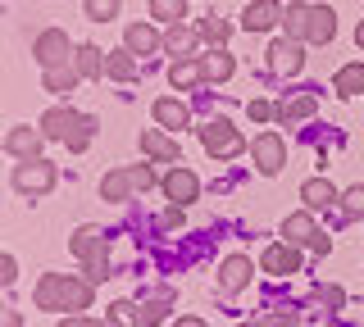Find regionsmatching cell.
<instances>
[{
	"mask_svg": "<svg viewBox=\"0 0 364 327\" xmlns=\"http://www.w3.org/2000/svg\"><path fill=\"white\" fill-rule=\"evenodd\" d=\"M200 60V69H205V82H228V77L237 73V60L228 55V46L223 50H210V55H196Z\"/></svg>",
	"mask_w": 364,
	"mask_h": 327,
	"instance_id": "7402d4cb",
	"label": "cell"
},
{
	"mask_svg": "<svg viewBox=\"0 0 364 327\" xmlns=\"http://www.w3.org/2000/svg\"><path fill=\"white\" fill-rule=\"evenodd\" d=\"M91 296H96V287L73 273H41L37 291H32L37 309H46V314H82V309H91Z\"/></svg>",
	"mask_w": 364,
	"mask_h": 327,
	"instance_id": "6da1fadb",
	"label": "cell"
},
{
	"mask_svg": "<svg viewBox=\"0 0 364 327\" xmlns=\"http://www.w3.org/2000/svg\"><path fill=\"white\" fill-rule=\"evenodd\" d=\"M128 177H132V187H136V191H151V187L164 182V177H159L151 164H128Z\"/></svg>",
	"mask_w": 364,
	"mask_h": 327,
	"instance_id": "d590c367",
	"label": "cell"
},
{
	"mask_svg": "<svg viewBox=\"0 0 364 327\" xmlns=\"http://www.w3.org/2000/svg\"><path fill=\"white\" fill-rule=\"evenodd\" d=\"M250 160H255V168L264 177L282 173V164H287V141H282L278 132H259V137L250 141Z\"/></svg>",
	"mask_w": 364,
	"mask_h": 327,
	"instance_id": "8992f818",
	"label": "cell"
},
{
	"mask_svg": "<svg viewBox=\"0 0 364 327\" xmlns=\"http://www.w3.org/2000/svg\"><path fill=\"white\" fill-rule=\"evenodd\" d=\"M68 250H73L77 264H96V259H109V232L96 228V223H82L73 236H68Z\"/></svg>",
	"mask_w": 364,
	"mask_h": 327,
	"instance_id": "5b68a950",
	"label": "cell"
},
{
	"mask_svg": "<svg viewBox=\"0 0 364 327\" xmlns=\"http://www.w3.org/2000/svg\"><path fill=\"white\" fill-rule=\"evenodd\" d=\"M60 327H109L105 318H87V314H64Z\"/></svg>",
	"mask_w": 364,
	"mask_h": 327,
	"instance_id": "60d3db41",
	"label": "cell"
},
{
	"mask_svg": "<svg viewBox=\"0 0 364 327\" xmlns=\"http://www.w3.org/2000/svg\"><path fill=\"white\" fill-rule=\"evenodd\" d=\"M132 177H128V168H114V173L100 177V200H109V205H119V200H128L132 196Z\"/></svg>",
	"mask_w": 364,
	"mask_h": 327,
	"instance_id": "4316f807",
	"label": "cell"
},
{
	"mask_svg": "<svg viewBox=\"0 0 364 327\" xmlns=\"http://www.w3.org/2000/svg\"><path fill=\"white\" fill-rule=\"evenodd\" d=\"M259 273H273V277H287V273H301V250L287 241L269 245L264 255H259Z\"/></svg>",
	"mask_w": 364,
	"mask_h": 327,
	"instance_id": "8fae6325",
	"label": "cell"
},
{
	"mask_svg": "<svg viewBox=\"0 0 364 327\" xmlns=\"http://www.w3.org/2000/svg\"><path fill=\"white\" fill-rule=\"evenodd\" d=\"M196 32H200V41H205L210 50H223L228 37H232V23H228V18H219V14H205L200 23H196Z\"/></svg>",
	"mask_w": 364,
	"mask_h": 327,
	"instance_id": "d4e9b609",
	"label": "cell"
},
{
	"mask_svg": "<svg viewBox=\"0 0 364 327\" xmlns=\"http://www.w3.org/2000/svg\"><path fill=\"white\" fill-rule=\"evenodd\" d=\"M105 77H114V82H136V60H132L128 46L105 55Z\"/></svg>",
	"mask_w": 364,
	"mask_h": 327,
	"instance_id": "f1b7e54d",
	"label": "cell"
},
{
	"mask_svg": "<svg viewBox=\"0 0 364 327\" xmlns=\"http://www.w3.org/2000/svg\"><path fill=\"white\" fill-rule=\"evenodd\" d=\"M196 132H200V145H205V155H210V160H232V155L246 150L242 132H237L228 118H214V123H205V128H196Z\"/></svg>",
	"mask_w": 364,
	"mask_h": 327,
	"instance_id": "3957f363",
	"label": "cell"
},
{
	"mask_svg": "<svg viewBox=\"0 0 364 327\" xmlns=\"http://www.w3.org/2000/svg\"><path fill=\"white\" fill-rule=\"evenodd\" d=\"M168 82H173V92H191V87H200L205 82L200 60H173V64H168Z\"/></svg>",
	"mask_w": 364,
	"mask_h": 327,
	"instance_id": "603a6c76",
	"label": "cell"
},
{
	"mask_svg": "<svg viewBox=\"0 0 364 327\" xmlns=\"http://www.w3.org/2000/svg\"><path fill=\"white\" fill-rule=\"evenodd\" d=\"M123 46H128L132 55H159V50H164V32H155L151 23H128Z\"/></svg>",
	"mask_w": 364,
	"mask_h": 327,
	"instance_id": "9a60e30c",
	"label": "cell"
},
{
	"mask_svg": "<svg viewBox=\"0 0 364 327\" xmlns=\"http://www.w3.org/2000/svg\"><path fill=\"white\" fill-rule=\"evenodd\" d=\"M333 92L337 96H364V64L355 60V64H341V69L333 73Z\"/></svg>",
	"mask_w": 364,
	"mask_h": 327,
	"instance_id": "cb8c5ba5",
	"label": "cell"
},
{
	"mask_svg": "<svg viewBox=\"0 0 364 327\" xmlns=\"http://www.w3.org/2000/svg\"><path fill=\"white\" fill-rule=\"evenodd\" d=\"M269 69L278 77H291L305 69V41H291V37H278L269 46Z\"/></svg>",
	"mask_w": 364,
	"mask_h": 327,
	"instance_id": "ba28073f",
	"label": "cell"
},
{
	"mask_svg": "<svg viewBox=\"0 0 364 327\" xmlns=\"http://www.w3.org/2000/svg\"><path fill=\"white\" fill-rule=\"evenodd\" d=\"M196 41H200V32H196V28H187V23H168V32H164V50H168V55H178V60L196 55Z\"/></svg>",
	"mask_w": 364,
	"mask_h": 327,
	"instance_id": "ffe728a7",
	"label": "cell"
},
{
	"mask_svg": "<svg viewBox=\"0 0 364 327\" xmlns=\"http://www.w3.org/2000/svg\"><path fill=\"white\" fill-rule=\"evenodd\" d=\"M250 273H255V264H250L246 255H228L223 264H219V287L228 291V296H237V291H246Z\"/></svg>",
	"mask_w": 364,
	"mask_h": 327,
	"instance_id": "5bb4252c",
	"label": "cell"
},
{
	"mask_svg": "<svg viewBox=\"0 0 364 327\" xmlns=\"http://www.w3.org/2000/svg\"><path fill=\"white\" fill-rule=\"evenodd\" d=\"M273 23H282V5H278V0H250V5H246V14H242L246 32H264Z\"/></svg>",
	"mask_w": 364,
	"mask_h": 327,
	"instance_id": "e0dca14e",
	"label": "cell"
},
{
	"mask_svg": "<svg viewBox=\"0 0 364 327\" xmlns=\"http://www.w3.org/2000/svg\"><path fill=\"white\" fill-rule=\"evenodd\" d=\"M151 118H155V128H164V132H182L191 123V109L182 105L178 96H159L151 105Z\"/></svg>",
	"mask_w": 364,
	"mask_h": 327,
	"instance_id": "7c38bea8",
	"label": "cell"
},
{
	"mask_svg": "<svg viewBox=\"0 0 364 327\" xmlns=\"http://www.w3.org/2000/svg\"><path fill=\"white\" fill-rule=\"evenodd\" d=\"M314 300L328 304V309H341V304H346V291H341V287H328V282H323V287H314Z\"/></svg>",
	"mask_w": 364,
	"mask_h": 327,
	"instance_id": "f35d334b",
	"label": "cell"
},
{
	"mask_svg": "<svg viewBox=\"0 0 364 327\" xmlns=\"http://www.w3.org/2000/svg\"><path fill=\"white\" fill-rule=\"evenodd\" d=\"M0 327H23V314L18 309H5V314H0Z\"/></svg>",
	"mask_w": 364,
	"mask_h": 327,
	"instance_id": "bcb514c9",
	"label": "cell"
},
{
	"mask_svg": "<svg viewBox=\"0 0 364 327\" xmlns=\"http://www.w3.org/2000/svg\"><path fill=\"white\" fill-rule=\"evenodd\" d=\"M105 323L109 327H146L141 323V304H132V300H114L105 309Z\"/></svg>",
	"mask_w": 364,
	"mask_h": 327,
	"instance_id": "4dcf8cb0",
	"label": "cell"
},
{
	"mask_svg": "<svg viewBox=\"0 0 364 327\" xmlns=\"http://www.w3.org/2000/svg\"><path fill=\"white\" fill-rule=\"evenodd\" d=\"M91 137H96V118H91V114H82V118H77V128L73 132H68V150H73V155H82L87 150V145H91Z\"/></svg>",
	"mask_w": 364,
	"mask_h": 327,
	"instance_id": "1f68e13d",
	"label": "cell"
},
{
	"mask_svg": "<svg viewBox=\"0 0 364 327\" xmlns=\"http://www.w3.org/2000/svg\"><path fill=\"white\" fill-rule=\"evenodd\" d=\"M0 282H5V287H14V282H18V259L14 255H0Z\"/></svg>",
	"mask_w": 364,
	"mask_h": 327,
	"instance_id": "ab89813d",
	"label": "cell"
},
{
	"mask_svg": "<svg viewBox=\"0 0 364 327\" xmlns=\"http://www.w3.org/2000/svg\"><path fill=\"white\" fill-rule=\"evenodd\" d=\"M82 9H87L91 23H114L119 9H123V0H82Z\"/></svg>",
	"mask_w": 364,
	"mask_h": 327,
	"instance_id": "d6a6232c",
	"label": "cell"
},
{
	"mask_svg": "<svg viewBox=\"0 0 364 327\" xmlns=\"http://www.w3.org/2000/svg\"><path fill=\"white\" fill-rule=\"evenodd\" d=\"M337 37V14L333 5H314L310 9V32H305V46H328Z\"/></svg>",
	"mask_w": 364,
	"mask_h": 327,
	"instance_id": "2e32d148",
	"label": "cell"
},
{
	"mask_svg": "<svg viewBox=\"0 0 364 327\" xmlns=\"http://www.w3.org/2000/svg\"><path fill=\"white\" fill-rule=\"evenodd\" d=\"M91 287H96V282H105L109 277V259H96V264H87V273H82Z\"/></svg>",
	"mask_w": 364,
	"mask_h": 327,
	"instance_id": "7bdbcfd3",
	"label": "cell"
},
{
	"mask_svg": "<svg viewBox=\"0 0 364 327\" xmlns=\"http://www.w3.org/2000/svg\"><path fill=\"white\" fill-rule=\"evenodd\" d=\"M141 155H146L151 164H178V160H182L178 141L168 137L164 128H146V132H141Z\"/></svg>",
	"mask_w": 364,
	"mask_h": 327,
	"instance_id": "30bf717a",
	"label": "cell"
},
{
	"mask_svg": "<svg viewBox=\"0 0 364 327\" xmlns=\"http://www.w3.org/2000/svg\"><path fill=\"white\" fill-rule=\"evenodd\" d=\"M246 114H250V123H269V118H278V105H269L264 96H255L246 105Z\"/></svg>",
	"mask_w": 364,
	"mask_h": 327,
	"instance_id": "74e56055",
	"label": "cell"
},
{
	"mask_svg": "<svg viewBox=\"0 0 364 327\" xmlns=\"http://www.w3.org/2000/svg\"><path fill=\"white\" fill-rule=\"evenodd\" d=\"M32 60L46 69H64V64H73V41H68V32L60 28H46L37 41H32Z\"/></svg>",
	"mask_w": 364,
	"mask_h": 327,
	"instance_id": "277c9868",
	"label": "cell"
},
{
	"mask_svg": "<svg viewBox=\"0 0 364 327\" xmlns=\"http://www.w3.org/2000/svg\"><path fill=\"white\" fill-rule=\"evenodd\" d=\"M73 69L82 73V82H96V77H105V50L82 41V46L73 50Z\"/></svg>",
	"mask_w": 364,
	"mask_h": 327,
	"instance_id": "d6986e66",
	"label": "cell"
},
{
	"mask_svg": "<svg viewBox=\"0 0 364 327\" xmlns=\"http://www.w3.org/2000/svg\"><path fill=\"white\" fill-rule=\"evenodd\" d=\"M301 200H305V209H333V200H341V191L328 177H310L301 187Z\"/></svg>",
	"mask_w": 364,
	"mask_h": 327,
	"instance_id": "44dd1931",
	"label": "cell"
},
{
	"mask_svg": "<svg viewBox=\"0 0 364 327\" xmlns=\"http://www.w3.org/2000/svg\"><path fill=\"white\" fill-rule=\"evenodd\" d=\"M314 109H318L314 96H287L278 105V123H282V128H291V123H301V118H314Z\"/></svg>",
	"mask_w": 364,
	"mask_h": 327,
	"instance_id": "484cf974",
	"label": "cell"
},
{
	"mask_svg": "<svg viewBox=\"0 0 364 327\" xmlns=\"http://www.w3.org/2000/svg\"><path fill=\"white\" fill-rule=\"evenodd\" d=\"M77 118H82V114H73L68 105L46 109V114H41V132H46V141H68V132L77 128Z\"/></svg>",
	"mask_w": 364,
	"mask_h": 327,
	"instance_id": "ac0fdd59",
	"label": "cell"
},
{
	"mask_svg": "<svg viewBox=\"0 0 364 327\" xmlns=\"http://www.w3.org/2000/svg\"><path fill=\"white\" fill-rule=\"evenodd\" d=\"M182 214H187L182 205H168V209H164V218H159V223H164V228H182Z\"/></svg>",
	"mask_w": 364,
	"mask_h": 327,
	"instance_id": "f6af8a7d",
	"label": "cell"
},
{
	"mask_svg": "<svg viewBox=\"0 0 364 327\" xmlns=\"http://www.w3.org/2000/svg\"><path fill=\"white\" fill-rule=\"evenodd\" d=\"M168 300H173L168 291H159L155 300H146V304H141V323H146V327H159V323L168 318Z\"/></svg>",
	"mask_w": 364,
	"mask_h": 327,
	"instance_id": "836d02e7",
	"label": "cell"
},
{
	"mask_svg": "<svg viewBox=\"0 0 364 327\" xmlns=\"http://www.w3.org/2000/svg\"><path fill=\"white\" fill-rule=\"evenodd\" d=\"M341 214H346V218H364V187L341 191Z\"/></svg>",
	"mask_w": 364,
	"mask_h": 327,
	"instance_id": "8d00e7d4",
	"label": "cell"
},
{
	"mask_svg": "<svg viewBox=\"0 0 364 327\" xmlns=\"http://www.w3.org/2000/svg\"><path fill=\"white\" fill-rule=\"evenodd\" d=\"M41 141H46V132L41 128H9L5 132V155H14L18 164H28V160H46L41 155Z\"/></svg>",
	"mask_w": 364,
	"mask_h": 327,
	"instance_id": "9c48e42d",
	"label": "cell"
},
{
	"mask_svg": "<svg viewBox=\"0 0 364 327\" xmlns=\"http://www.w3.org/2000/svg\"><path fill=\"white\" fill-rule=\"evenodd\" d=\"M314 232H318V223H314V209H296L282 218V241L296 245V250H305V245L314 241Z\"/></svg>",
	"mask_w": 364,
	"mask_h": 327,
	"instance_id": "4fadbf2b",
	"label": "cell"
},
{
	"mask_svg": "<svg viewBox=\"0 0 364 327\" xmlns=\"http://www.w3.org/2000/svg\"><path fill=\"white\" fill-rule=\"evenodd\" d=\"M173 327H205V318H196V314H187V318H178Z\"/></svg>",
	"mask_w": 364,
	"mask_h": 327,
	"instance_id": "7dc6e473",
	"label": "cell"
},
{
	"mask_svg": "<svg viewBox=\"0 0 364 327\" xmlns=\"http://www.w3.org/2000/svg\"><path fill=\"white\" fill-rule=\"evenodd\" d=\"M355 46L364 50V18H360V28H355Z\"/></svg>",
	"mask_w": 364,
	"mask_h": 327,
	"instance_id": "c3c4849f",
	"label": "cell"
},
{
	"mask_svg": "<svg viewBox=\"0 0 364 327\" xmlns=\"http://www.w3.org/2000/svg\"><path fill=\"white\" fill-rule=\"evenodd\" d=\"M77 82H82V73H77L73 64H64V69H46V73H41V87H46V92H55V96L77 92Z\"/></svg>",
	"mask_w": 364,
	"mask_h": 327,
	"instance_id": "83f0119b",
	"label": "cell"
},
{
	"mask_svg": "<svg viewBox=\"0 0 364 327\" xmlns=\"http://www.w3.org/2000/svg\"><path fill=\"white\" fill-rule=\"evenodd\" d=\"M305 250H310V255H328V250H333V236H328V232H314V241L305 245Z\"/></svg>",
	"mask_w": 364,
	"mask_h": 327,
	"instance_id": "ee69618b",
	"label": "cell"
},
{
	"mask_svg": "<svg viewBox=\"0 0 364 327\" xmlns=\"http://www.w3.org/2000/svg\"><path fill=\"white\" fill-rule=\"evenodd\" d=\"M255 327H296V314H264L255 318Z\"/></svg>",
	"mask_w": 364,
	"mask_h": 327,
	"instance_id": "b9f144b4",
	"label": "cell"
},
{
	"mask_svg": "<svg viewBox=\"0 0 364 327\" xmlns=\"http://www.w3.org/2000/svg\"><path fill=\"white\" fill-rule=\"evenodd\" d=\"M242 327H255V323H242Z\"/></svg>",
	"mask_w": 364,
	"mask_h": 327,
	"instance_id": "681fc988",
	"label": "cell"
},
{
	"mask_svg": "<svg viewBox=\"0 0 364 327\" xmlns=\"http://www.w3.org/2000/svg\"><path fill=\"white\" fill-rule=\"evenodd\" d=\"M310 9L314 5H301V0L282 9V32H287L291 41H305V32H310Z\"/></svg>",
	"mask_w": 364,
	"mask_h": 327,
	"instance_id": "f546056e",
	"label": "cell"
},
{
	"mask_svg": "<svg viewBox=\"0 0 364 327\" xmlns=\"http://www.w3.org/2000/svg\"><path fill=\"white\" fill-rule=\"evenodd\" d=\"M151 18H164V23H182V18H187V0H151Z\"/></svg>",
	"mask_w": 364,
	"mask_h": 327,
	"instance_id": "e575fe53",
	"label": "cell"
},
{
	"mask_svg": "<svg viewBox=\"0 0 364 327\" xmlns=\"http://www.w3.org/2000/svg\"><path fill=\"white\" fill-rule=\"evenodd\" d=\"M159 187H164L168 205H182V209H187L191 200H200V177L191 173L187 164H173V168L164 173V182H159Z\"/></svg>",
	"mask_w": 364,
	"mask_h": 327,
	"instance_id": "52a82bcc",
	"label": "cell"
},
{
	"mask_svg": "<svg viewBox=\"0 0 364 327\" xmlns=\"http://www.w3.org/2000/svg\"><path fill=\"white\" fill-rule=\"evenodd\" d=\"M55 182H60V168L50 160L14 164V173H9V187H14L18 196H46V191H55Z\"/></svg>",
	"mask_w": 364,
	"mask_h": 327,
	"instance_id": "7a4b0ae2",
	"label": "cell"
}]
</instances>
